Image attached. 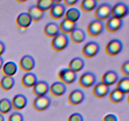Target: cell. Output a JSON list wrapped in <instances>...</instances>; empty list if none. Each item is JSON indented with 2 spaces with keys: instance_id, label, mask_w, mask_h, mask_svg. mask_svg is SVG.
I'll return each mask as SVG.
<instances>
[{
  "instance_id": "277c9868",
  "label": "cell",
  "mask_w": 129,
  "mask_h": 121,
  "mask_svg": "<svg viewBox=\"0 0 129 121\" xmlns=\"http://www.w3.org/2000/svg\"><path fill=\"white\" fill-rule=\"evenodd\" d=\"M123 43L119 39H112L105 47V52L109 56H115L123 50Z\"/></svg>"
},
{
  "instance_id": "4316f807",
  "label": "cell",
  "mask_w": 129,
  "mask_h": 121,
  "mask_svg": "<svg viewBox=\"0 0 129 121\" xmlns=\"http://www.w3.org/2000/svg\"><path fill=\"white\" fill-rule=\"evenodd\" d=\"M15 84V79L14 77L3 76L0 81V88L5 92H7L12 89Z\"/></svg>"
},
{
  "instance_id": "30bf717a",
  "label": "cell",
  "mask_w": 129,
  "mask_h": 121,
  "mask_svg": "<svg viewBox=\"0 0 129 121\" xmlns=\"http://www.w3.org/2000/svg\"><path fill=\"white\" fill-rule=\"evenodd\" d=\"M35 66V60L30 55H25L21 58L19 62V67L23 72L29 73L34 69Z\"/></svg>"
},
{
  "instance_id": "836d02e7",
  "label": "cell",
  "mask_w": 129,
  "mask_h": 121,
  "mask_svg": "<svg viewBox=\"0 0 129 121\" xmlns=\"http://www.w3.org/2000/svg\"><path fill=\"white\" fill-rule=\"evenodd\" d=\"M8 121H24V117L19 112H14L9 116Z\"/></svg>"
},
{
  "instance_id": "44dd1931",
  "label": "cell",
  "mask_w": 129,
  "mask_h": 121,
  "mask_svg": "<svg viewBox=\"0 0 129 121\" xmlns=\"http://www.w3.org/2000/svg\"><path fill=\"white\" fill-rule=\"evenodd\" d=\"M60 33L59 26L57 23L50 22L47 24L44 28V34L48 38H54Z\"/></svg>"
},
{
  "instance_id": "7c38bea8",
  "label": "cell",
  "mask_w": 129,
  "mask_h": 121,
  "mask_svg": "<svg viewBox=\"0 0 129 121\" xmlns=\"http://www.w3.org/2000/svg\"><path fill=\"white\" fill-rule=\"evenodd\" d=\"M32 23L31 18L27 12H22L19 14L16 19V26L22 30H26Z\"/></svg>"
},
{
  "instance_id": "e0dca14e",
  "label": "cell",
  "mask_w": 129,
  "mask_h": 121,
  "mask_svg": "<svg viewBox=\"0 0 129 121\" xmlns=\"http://www.w3.org/2000/svg\"><path fill=\"white\" fill-rule=\"evenodd\" d=\"M12 108L16 110H21L26 106L28 100L26 96L23 94H17L14 96L12 100H11Z\"/></svg>"
},
{
  "instance_id": "5b68a950",
  "label": "cell",
  "mask_w": 129,
  "mask_h": 121,
  "mask_svg": "<svg viewBox=\"0 0 129 121\" xmlns=\"http://www.w3.org/2000/svg\"><path fill=\"white\" fill-rule=\"evenodd\" d=\"M100 50V46L96 42H87L82 49V54L86 58H92L96 55Z\"/></svg>"
},
{
  "instance_id": "ab89813d",
  "label": "cell",
  "mask_w": 129,
  "mask_h": 121,
  "mask_svg": "<svg viewBox=\"0 0 129 121\" xmlns=\"http://www.w3.org/2000/svg\"><path fill=\"white\" fill-rule=\"evenodd\" d=\"M4 64V59L1 56H0V69H1Z\"/></svg>"
},
{
  "instance_id": "74e56055",
  "label": "cell",
  "mask_w": 129,
  "mask_h": 121,
  "mask_svg": "<svg viewBox=\"0 0 129 121\" xmlns=\"http://www.w3.org/2000/svg\"><path fill=\"white\" fill-rule=\"evenodd\" d=\"M78 2V0H64V5L65 6H72Z\"/></svg>"
},
{
  "instance_id": "d6a6232c",
  "label": "cell",
  "mask_w": 129,
  "mask_h": 121,
  "mask_svg": "<svg viewBox=\"0 0 129 121\" xmlns=\"http://www.w3.org/2000/svg\"><path fill=\"white\" fill-rule=\"evenodd\" d=\"M36 6L42 12L50 10L53 6L52 0H40L37 2Z\"/></svg>"
},
{
  "instance_id": "8d00e7d4",
  "label": "cell",
  "mask_w": 129,
  "mask_h": 121,
  "mask_svg": "<svg viewBox=\"0 0 129 121\" xmlns=\"http://www.w3.org/2000/svg\"><path fill=\"white\" fill-rule=\"evenodd\" d=\"M102 121H118V118L114 113H108L103 117Z\"/></svg>"
},
{
  "instance_id": "cb8c5ba5",
  "label": "cell",
  "mask_w": 129,
  "mask_h": 121,
  "mask_svg": "<svg viewBox=\"0 0 129 121\" xmlns=\"http://www.w3.org/2000/svg\"><path fill=\"white\" fill-rule=\"evenodd\" d=\"M84 65H85V63H84V60L79 57H76L73 58L69 62L68 68L70 69L71 71L77 74V73L81 71L84 68Z\"/></svg>"
},
{
  "instance_id": "60d3db41",
  "label": "cell",
  "mask_w": 129,
  "mask_h": 121,
  "mask_svg": "<svg viewBox=\"0 0 129 121\" xmlns=\"http://www.w3.org/2000/svg\"><path fill=\"white\" fill-rule=\"evenodd\" d=\"M0 121H5V117L3 115L0 113Z\"/></svg>"
},
{
  "instance_id": "2e32d148",
  "label": "cell",
  "mask_w": 129,
  "mask_h": 121,
  "mask_svg": "<svg viewBox=\"0 0 129 121\" xmlns=\"http://www.w3.org/2000/svg\"><path fill=\"white\" fill-rule=\"evenodd\" d=\"M67 91L66 85L60 81L54 82L49 86V90L50 94L55 97H61L65 94Z\"/></svg>"
},
{
  "instance_id": "6da1fadb",
  "label": "cell",
  "mask_w": 129,
  "mask_h": 121,
  "mask_svg": "<svg viewBox=\"0 0 129 121\" xmlns=\"http://www.w3.org/2000/svg\"><path fill=\"white\" fill-rule=\"evenodd\" d=\"M69 43V37L66 34L59 33L54 37L51 41V47L56 52H60L65 49Z\"/></svg>"
},
{
  "instance_id": "52a82bcc",
  "label": "cell",
  "mask_w": 129,
  "mask_h": 121,
  "mask_svg": "<svg viewBox=\"0 0 129 121\" xmlns=\"http://www.w3.org/2000/svg\"><path fill=\"white\" fill-rule=\"evenodd\" d=\"M51 99L48 96L36 97L33 101L32 107L37 112H42L45 110L50 106Z\"/></svg>"
},
{
  "instance_id": "f1b7e54d",
  "label": "cell",
  "mask_w": 129,
  "mask_h": 121,
  "mask_svg": "<svg viewBox=\"0 0 129 121\" xmlns=\"http://www.w3.org/2000/svg\"><path fill=\"white\" fill-rule=\"evenodd\" d=\"M115 86V89L121 92L123 94H128L129 92V78L123 77L118 80Z\"/></svg>"
},
{
  "instance_id": "603a6c76",
  "label": "cell",
  "mask_w": 129,
  "mask_h": 121,
  "mask_svg": "<svg viewBox=\"0 0 129 121\" xmlns=\"http://www.w3.org/2000/svg\"><path fill=\"white\" fill-rule=\"evenodd\" d=\"M18 71V66L14 61H8L3 64L1 72L4 76L13 77Z\"/></svg>"
},
{
  "instance_id": "b9f144b4",
  "label": "cell",
  "mask_w": 129,
  "mask_h": 121,
  "mask_svg": "<svg viewBox=\"0 0 129 121\" xmlns=\"http://www.w3.org/2000/svg\"><path fill=\"white\" fill-rule=\"evenodd\" d=\"M16 2L19 3H23L26 2V1H23V0H22V1H20V0H17V1H16Z\"/></svg>"
},
{
  "instance_id": "83f0119b",
  "label": "cell",
  "mask_w": 129,
  "mask_h": 121,
  "mask_svg": "<svg viewBox=\"0 0 129 121\" xmlns=\"http://www.w3.org/2000/svg\"><path fill=\"white\" fill-rule=\"evenodd\" d=\"M81 17V12L78 9L72 8L66 11L64 15V19L73 23H77Z\"/></svg>"
},
{
  "instance_id": "e575fe53",
  "label": "cell",
  "mask_w": 129,
  "mask_h": 121,
  "mask_svg": "<svg viewBox=\"0 0 129 121\" xmlns=\"http://www.w3.org/2000/svg\"><path fill=\"white\" fill-rule=\"evenodd\" d=\"M120 71L125 77H128L129 76V61L126 60L122 64L120 67Z\"/></svg>"
},
{
  "instance_id": "ffe728a7",
  "label": "cell",
  "mask_w": 129,
  "mask_h": 121,
  "mask_svg": "<svg viewBox=\"0 0 129 121\" xmlns=\"http://www.w3.org/2000/svg\"><path fill=\"white\" fill-rule=\"evenodd\" d=\"M70 40L75 44H81L86 39V33L80 28H76L69 35Z\"/></svg>"
},
{
  "instance_id": "7a4b0ae2",
  "label": "cell",
  "mask_w": 129,
  "mask_h": 121,
  "mask_svg": "<svg viewBox=\"0 0 129 121\" xmlns=\"http://www.w3.org/2000/svg\"><path fill=\"white\" fill-rule=\"evenodd\" d=\"M112 5L107 3H104L96 7L94 11V18L95 20L99 21H104L110 17Z\"/></svg>"
},
{
  "instance_id": "4fadbf2b",
  "label": "cell",
  "mask_w": 129,
  "mask_h": 121,
  "mask_svg": "<svg viewBox=\"0 0 129 121\" xmlns=\"http://www.w3.org/2000/svg\"><path fill=\"white\" fill-rule=\"evenodd\" d=\"M118 78H119V76L115 71H107L102 76L101 83H102L107 86L110 87V86L115 84L118 81Z\"/></svg>"
},
{
  "instance_id": "1f68e13d",
  "label": "cell",
  "mask_w": 129,
  "mask_h": 121,
  "mask_svg": "<svg viewBox=\"0 0 129 121\" xmlns=\"http://www.w3.org/2000/svg\"><path fill=\"white\" fill-rule=\"evenodd\" d=\"M12 108L11 102L9 98H3L0 100V113L2 115L6 114Z\"/></svg>"
},
{
  "instance_id": "8992f818",
  "label": "cell",
  "mask_w": 129,
  "mask_h": 121,
  "mask_svg": "<svg viewBox=\"0 0 129 121\" xmlns=\"http://www.w3.org/2000/svg\"><path fill=\"white\" fill-rule=\"evenodd\" d=\"M105 29V24L103 21L97 20H93L87 26V32L91 37H97L100 35Z\"/></svg>"
},
{
  "instance_id": "d590c367",
  "label": "cell",
  "mask_w": 129,
  "mask_h": 121,
  "mask_svg": "<svg viewBox=\"0 0 129 121\" xmlns=\"http://www.w3.org/2000/svg\"><path fill=\"white\" fill-rule=\"evenodd\" d=\"M68 121H84V117L81 113H74L68 118Z\"/></svg>"
},
{
  "instance_id": "f35d334b",
  "label": "cell",
  "mask_w": 129,
  "mask_h": 121,
  "mask_svg": "<svg viewBox=\"0 0 129 121\" xmlns=\"http://www.w3.org/2000/svg\"><path fill=\"white\" fill-rule=\"evenodd\" d=\"M5 50H6L5 44L3 41L0 40V56H1L5 53Z\"/></svg>"
},
{
  "instance_id": "d6986e66",
  "label": "cell",
  "mask_w": 129,
  "mask_h": 121,
  "mask_svg": "<svg viewBox=\"0 0 129 121\" xmlns=\"http://www.w3.org/2000/svg\"><path fill=\"white\" fill-rule=\"evenodd\" d=\"M110 92V87L105 85L102 83H97L93 88V95L94 97L98 98H102L108 95Z\"/></svg>"
},
{
  "instance_id": "484cf974",
  "label": "cell",
  "mask_w": 129,
  "mask_h": 121,
  "mask_svg": "<svg viewBox=\"0 0 129 121\" xmlns=\"http://www.w3.org/2000/svg\"><path fill=\"white\" fill-rule=\"evenodd\" d=\"M77 23H73L64 18V20L60 22L59 26V30L60 33L64 34H71L74 29L76 28Z\"/></svg>"
},
{
  "instance_id": "9c48e42d",
  "label": "cell",
  "mask_w": 129,
  "mask_h": 121,
  "mask_svg": "<svg viewBox=\"0 0 129 121\" xmlns=\"http://www.w3.org/2000/svg\"><path fill=\"white\" fill-rule=\"evenodd\" d=\"M96 81L95 74L92 72H86L82 74L79 78L78 83L79 86L83 88H88L94 84Z\"/></svg>"
},
{
  "instance_id": "4dcf8cb0",
  "label": "cell",
  "mask_w": 129,
  "mask_h": 121,
  "mask_svg": "<svg viewBox=\"0 0 129 121\" xmlns=\"http://www.w3.org/2000/svg\"><path fill=\"white\" fill-rule=\"evenodd\" d=\"M125 97V95L123 94L121 92H118L117 89H115L111 92H110L108 98L112 103H118L122 102L124 100Z\"/></svg>"
},
{
  "instance_id": "f546056e",
  "label": "cell",
  "mask_w": 129,
  "mask_h": 121,
  "mask_svg": "<svg viewBox=\"0 0 129 121\" xmlns=\"http://www.w3.org/2000/svg\"><path fill=\"white\" fill-rule=\"evenodd\" d=\"M98 6V2L95 0H84L81 3L80 7L84 12L89 13L93 11Z\"/></svg>"
},
{
  "instance_id": "7402d4cb",
  "label": "cell",
  "mask_w": 129,
  "mask_h": 121,
  "mask_svg": "<svg viewBox=\"0 0 129 121\" xmlns=\"http://www.w3.org/2000/svg\"><path fill=\"white\" fill-rule=\"evenodd\" d=\"M37 81V77L36 74L31 72L26 73L24 74L21 80L22 86L26 88H32Z\"/></svg>"
},
{
  "instance_id": "3957f363",
  "label": "cell",
  "mask_w": 129,
  "mask_h": 121,
  "mask_svg": "<svg viewBox=\"0 0 129 121\" xmlns=\"http://www.w3.org/2000/svg\"><path fill=\"white\" fill-rule=\"evenodd\" d=\"M129 13L128 6L123 2H119L112 7L110 17L122 19L126 17Z\"/></svg>"
},
{
  "instance_id": "5bb4252c",
  "label": "cell",
  "mask_w": 129,
  "mask_h": 121,
  "mask_svg": "<svg viewBox=\"0 0 129 121\" xmlns=\"http://www.w3.org/2000/svg\"><path fill=\"white\" fill-rule=\"evenodd\" d=\"M85 98V94L82 90L79 89L72 91L68 98V102L72 105H77L84 101Z\"/></svg>"
},
{
  "instance_id": "ba28073f",
  "label": "cell",
  "mask_w": 129,
  "mask_h": 121,
  "mask_svg": "<svg viewBox=\"0 0 129 121\" xmlns=\"http://www.w3.org/2000/svg\"><path fill=\"white\" fill-rule=\"evenodd\" d=\"M58 78L60 81L65 85H68L74 83L77 79V74L71 71L68 68H63L59 71Z\"/></svg>"
},
{
  "instance_id": "ac0fdd59",
  "label": "cell",
  "mask_w": 129,
  "mask_h": 121,
  "mask_svg": "<svg viewBox=\"0 0 129 121\" xmlns=\"http://www.w3.org/2000/svg\"><path fill=\"white\" fill-rule=\"evenodd\" d=\"M66 6L64 4L59 3L53 5L50 10V16L54 20H59L64 16L66 13Z\"/></svg>"
},
{
  "instance_id": "d4e9b609",
  "label": "cell",
  "mask_w": 129,
  "mask_h": 121,
  "mask_svg": "<svg viewBox=\"0 0 129 121\" xmlns=\"http://www.w3.org/2000/svg\"><path fill=\"white\" fill-rule=\"evenodd\" d=\"M27 13L30 16L32 22H38L40 21L44 16V13L40 11L35 5L30 6L27 11Z\"/></svg>"
},
{
  "instance_id": "8fae6325",
  "label": "cell",
  "mask_w": 129,
  "mask_h": 121,
  "mask_svg": "<svg viewBox=\"0 0 129 121\" xmlns=\"http://www.w3.org/2000/svg\"><path fill=\"white\" fill-rule=\"evenodd\" d=\"M49 84L45 81H38L32 87V93L36 97L46 95L49 90Z\"/></svg>"
},
{
  "instance_id": "9a60e30c",
  "label": "cell",
  "mask_w": 129,
  "mask_h": 121,
  "mask_svg": "<svg viewBox=\"0 0 129 121\" xmlns=\"http://www.w3.org/2000/svg\"><path fill=\"white\" fill-rule=\"evenodd\" d=\"M123 25L122 19H118L115 18L110 17L105 25V28L109 32L114 33L119 30Z\"/></svg>"
}]
</instances>
